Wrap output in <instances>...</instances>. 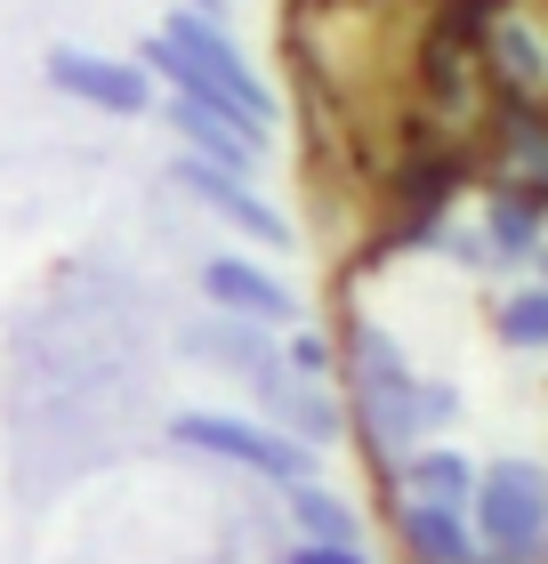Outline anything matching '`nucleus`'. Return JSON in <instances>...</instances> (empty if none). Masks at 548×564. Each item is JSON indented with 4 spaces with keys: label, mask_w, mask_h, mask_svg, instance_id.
<instances>
[{
    "label": "nucleus",
    "mask_w": 548,
    "mask_h": 564,
    "mask_svg": "<svg viewBox=\"0 0 548 564\" xmlns=\"http://www.w3.org/2000/svg\"><path fill=\"white\" fill-rule=\"evenodd\" d=\"M49 89L89 113H114V121L153 113V73L138 57H97V48H73V41L49 48Z\"/></svg>",
    "instance_id": "nucleus-5"
},
{
    "label": "nucleus",
    "mask_w": 548,
    "mask_h": 564,
    "mask_svg": "<svg viewBox=\"0 0 548 564\" xmlns=\"http://www.w3.org/2000/svg\"><path fill=\"white\" fill-rule=\"evenodd\" d=\"M533 259H540V282H548V242H540V250H533Z\"/></svg>",
    "instance_id": "nucleus-20"
},
{
    "label": "nucleus",
    "mask_w": 548,
    "mask_h": 564,
    "mask_svg": "<svg viewBox=\"0 0 548 564\" xmlns=\"http://www.w3.org/2000/svg\"><path fill=\"white\" fill-rule=\"evenodd\" d=\"M525 186H533V194L501 186V194H492V210H484V250H492V259H533V250H540L548 186H540V177H525Z\"/></svg>",
    "instance_id": "nucleus-12"
},
{
    "label": "nucleus",
    "mask_w": 548,
    "mask_h": 564,
    "mask_svg": "<svg viewBox=\"0 0 548 564\" xmlns=\"http://www.w3.org/2000/svg\"><path fill=\"white\" fill-rule=\"evenodd\" d=\"M282 564H372V549H331V541H299Z\"/></svg>",
    "instance_id": "nucleus-18"
},
{
    "label": "nucleus",
    "mask_w": 548,
    "mask_h": 564,
    "mask_svg": "<svg viewBox=\"0 0 548 564\" xmlns=\"http://www.w3.org/2000/svg\"><path fill=\"white\" fill-rule=\"evenodd\" d=\"M138 65H146V73H162L170 97H202V106L234 113L250 138H267V130H275V89L250 73V57L234 48V33H226L218 17L178 9V17L162 24V33H146Z\"/></svg>",
    "instance_id": "nucleus-1"
},
{
    "label": "nucleus",
    "mask_w": 548,
    "mask_h": 564,
    "mask_svg": "<svg viewBox=\"0 0 548 564\" xmlns=\"http://www.w3.org/2000/svg\"><path fill=\"white\" fill-rule=\"evenodd\" d=\"M468 532H476L484 556L508 564H540L548 556V468L525 452L476 468V492H468Z\"/></svg>",
    "instance_id": "nucleus-3"
},
{
    "label": "nucleus",
    "mask_w": 548,
    "mask_h": 564,
    "mask_svg": "<svg viewBox=\"0 0 548 564\" xmlns=\"http://www.w3.org/2000/svg\"><path fill=\"white\" fill-rule=\"evenodd\" d=\"M282 371H291V379H315V388H323V379H331V347L315 339V330H291V339H282Z\"/></svg>",
    "instance_id": "nucleus-16"
},
{
    "label": "nucleus",
    "mask_w": 548,
    "mask_h": 564,
    "mask_svg": "<svg viewBox=\"0 0 548 564\" xmlns=\"http://www.w3.org/2000/svg\"><path fill=\"white\" fill-rule=\"evenodd\" d=\"M162 121L186 138V162H211V170H226V177H258V162H267V138H250L234 113L202 106V97H170Z\"/></svg>",
    "instance_id": "nucleus-6"
},
{
    "label": "nucleus",
    "mask_w": 548,
    "mask_h": 564,
    "mask_svg": "<svg viewBox=\"0 0 548 564\" xmlns=\"http://www.w3.org/2000/svg\"><path fill=\"white\" fill-rule=\"evenodd\" d=\"M492 48H501V73H508V82H540V41H533V33L501 24V41H492Z\"/></svg>",
    "instance_id": "nucleus-17"
},
{
    "label": "nucleus",
    "mask_w": 548,
    "mask_h": 564,
    "mask_svg": "<svg viewBox=\"0 0 548 564\" xmlns=\"http://www.w3.org/2000/svg\"><path fill=\"white\" fill-rule=\"evenodd\" d=\"M186 355H194V364H226V371H243L250 388L282 364V347L267 339V330H258V323H234V315H202V323L186 330Z\"/></svg>",
    "instance_id": "nucleus-10"
},
{
    "label": "nucleus",
    "mask_w": 548,
    "mask_h": 564,
    "mask_svg": "<svg viewBox=\"0 0 548 564\" xmlns=\"http://www.w3.org/2000/svg\"><path fill=\"white\" fill-rule=\"evenodd\" d=\"M258 403H267V427L291 435V444H307V452L339 444V427H347V412L331 403V388H315V379H291L282 364L258 379Z\"/></svg>",
    "instance_id": "nucleus-9"
},
{
    "label": "nucleus",
    "mask_w": 548,
    "mask_h": 564,
    "mask_svg": "<svg viewBox=\"0 0 548 564\" xmlns=\"http://www.w3.org/2000/svg\"><path fill=\"white\" fill-rule=\"evenodd\" d=\"M476 564H508V556H476Z\"/></svg>",
    "instance_id": "nucleus-21"
},
{
    "label": "nucleus",
    "mask_w": 548,
    "mask_h": 564,
    "mask_svg": "<svg viewBox=\"0 0 548 564\" xmlns=\"http://www.w3.org/2000/svg\"><path fill=\"white\" fill-rule=\"evenodd\" d=\"M186 9H194V17H218V9H226V0H186Z\"/></svg>",
    "instance_id": "nucleus-19"
},
{
    "label": "nucleus",
    "mask_w": 548,
    "mask_h": 564,
    "mask_svg": "<svg viewBox=\"0 0 548 564\" xmlns=\"http://www.w3.org/2000/svg\"><path fill=\"white\" fill-rule=\"evenodd\" d=\"M291 524L299 541H331V549H363V517L323 484H291Z\"/></svg>",
    "instance_id": "nucleus-14"
},
{
    "label": "nucleus",
    "mask_w": 548,
    "mask_h": 564,
    "mask_svg": "<svg viewBox=\"0 0 548 564\" xmlns=\"http://www.w3.org/2000/svg\"><path fill=\"white\" fill-rule=\"evenodd\" d=\"M202 299L218 306V315L234 323H258V330H282V323H299V299L282 291V282L267 267H250V259H202Z\"/></svg>",
    "instance_id": "nucleus-8"
},
{
    "label": "nucleus",
    "mask_w": 548,
    "mask_h": 564,
    "mask_svg": "<svg viewBox=\"0 0 548 564\" xmlns=\"http://www.w3.org/2000/svg\"><path fill=\"white\" fill-rule=\"evenodd\" d=\"M396 532H404V549L420 556V564H476V532H468V508H436V500H404L396 508Z\"/></svg>",
    "instance_id": "nucleus-11"
},
{
    "label": "nucleus",
    "mask_w": 548,
    "mask_h": 564,
    "mask_svg": "<svg viewBox=\"0 0 548 564\" xmlns=\"http://www.w3.org/2000/svg\"><path fill=\"white\" fill-rule=\"evenodd\" d=\"M178 444H194V452H211V459H234V468H250V476H267V484H315V452L291 444V435H275L267 420H234V412H178L170 420Z\"/></svg>",
    "instance_id": "nucleus-4"
},
{
    "label": "nucleus",
    "mask_w": 548,
    "mask_h": 564,
    "mask_svg": "<svg viewBox=\"0 0 548 564\" xmlns=\"http://www.w3.org/2000/svg\"><path fill=\"white\" fill-rule=\"evenodd\" d=\"M170 177H178V186H186V194L202 202V210H218V218L234 226V235H250V242H267V250H282V242H291V218H282L275 202L250 186V177H226V170H211V162H178Z\"/></svg>",
    "instance_id": "nucleus-7"
},
{
    "label": "nucleus",
    "mask_w": 548,
    "mask_h": 564,
    "mask_svg": "<svg viewBox=\"0 0 548 564\" xmlns=\"http://www.w3.org/2000/svg\"><path fill=\"white\" fill-rule=\"evenodd\" d=\"M347 371H355V395H363V435H372L387 459L420 452L436 427L460 420V395L436 388V379H411L404 347L387 339L379 323H355L347 330Z\"/></svg>",
    "instance_id": "nucleus-2"
},
{
    "label": "nucleus",
    "mask_w": 548,
    "mask_h": 564,
    "mask_svg": "<svg viewBox=\"0 0 548 564\" xmlns=\"http://www.w3.org/2000/svg\"><path fill=\"white\" fill-rule=\"evenodd\" d=\"M492 330H501L516 355H548V282H525V291L492 315Z\"/></svg>",
    "instance_id": "nucleus-15"
},
{
    "label": "nucleus",
    "mask_w": 548,
    "mask_h": 564,
    "mask_svg": "<svg viewBox=\"0 0 548 564\" xmlns=\"http://www.w3.org/2000/svg\"><path fill=\"white\" fill-rule=\"evenodd\" d=\"M396 476H404V500H436V508H468V492H476V468H468V452H452V444L404 452Z\"/></svg>",
    "instance_id": "nucleus-13"
}]
</instances>
